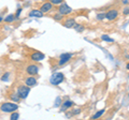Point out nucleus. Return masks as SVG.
Returning a JSON list of instances; mask_svg holds the SVG:
<instances>
[{
  "instance_id": "22",
  "label": "nucleus",
  "mask_w": 129,
  "mask_h": 120,
  "mask_svg": "<svg viewBox=\"0 0 129 120\" xmlns=\"http://www.w3.org/2000/svg\"><path fill=\"white\" fill-rule=\"evenodd\" d=\"M62 17H63V16H62V15L60 14V13H59V14H55V15H54V19H56V21H61Z\"/></svg>"
},
{
  "instance_id": "17",
  "label": "nucleus",
  "mask_w": 129,
  "mask_h": 120,
  "mask_svg": "<svg viewBox=\"0 0 129 120\" xmlns=\"http://www.w3.org/2000/svg\"><path fill=\"white\" fill-rule=\"evenodd\" d=\"M73 28H74L76 31H78V32H82V31L84 30V26L80 25V24H75V26H74Z\"/></svg>"
},
{
  "instance_id": "10",
  "label": "nucleus",
  "mask_w": 129,
  "mask_h": 120,
  "mask_svg": "<svg viewBox=\"0 0 129 120\" xmlns=\"http://www.w3.org/2000/svg\"><path fill=\"white\" fill-rule=\"evenodd\" d=\"M25 85H27L28 87H34L37 85V79L35 77H32V75H30L29 77H27L25 79Z\"/></svg>"
},
{
  "instance_id": "23",
  "label": "nucleus",
  "mask_w": 129,
  "mask_h": 120,
  "mask_svg": "<svg viewBox=\"0 0 129 120\" xmlns=\"http://www.w3.org/2000/svg\"><path fill=\"white\" fill-rule=\"evenodd\" d=\"M50 2H52L53 5H60V3H62L63 0H48Z\"/></svg>"
},
{
  "instance_id": "26",
  "label": "nucleus",
  "mask_w": 129,
  "mask_h": 120,
  "mask_svg": "<svg viewBox=\"0 0 129 120\" xmlns=\"http://www.w3.org/2000/svg\"><path fill=\"white\" fill-rule=\"evenodd\" d=\"M126 69H127V70H129V62H128L127 65H126Z\"/></svg>"
},
{
  "instance_id": "1",
  "label": "nucleus",
  "mask_w": 129,
  "mask_h": 120,
  "mask_svg": "<svg viewBox=\"0 0 129 120\" xmlns=\"http://www.w3.org/2000/svg\"><path fill=\"white\" fill-rule=\"evenodd\" d=\"M18 109V105L15 103H11V102H6L2 103L0 105V110L3 113H13Z\"/></svg>"
},
{
  "instance_id": "8",
  "label": "nucleus",
  "mask_w": 129,
  "mask_h": 120,
  "mask_svg": "<svg viewBox=\"0 0 129 120\" xmlns=\"http://www.w3.org/2000/svg\"><path fill=\"white\" fill-rule=\"evenodd\" d=\"M118 16V11L117 10H110L106 13V18L108 21H113Z\"/></svg>"
},
{
  "instance_id": "7",
  "label": "nucleus",
  "mask_w": 129,
  "mask_h": 120,
  "mask_svg": "<svg viewBox=\"0 0 129 120\" xmlns=\"http://www.w3.org/2000/svg\"><path fill=\"white\" fill-rule=\"evenodd\" d=\"M44 54L40 53V51H35V53H32L30 55V60H32V61H36V62H39L41 61V60L44 59Z\"/></svg>"
},
{
  "instance_id": "9",
  "label": "nucleus",
  "mask_w": 129,
  "mask_h": 120,
  "mask_svg": "<svg viewBox=\"0 0 129 120\" xmlns=\"http://www.w3.org/2000/svg\"><path fill=\"white\" fill-rule=\"evenodd\" d=\"M52 9H53V3L52 2H44L43 5L41 6V8H40V10H41L43 13H47V12H50Z\"/></svg>"
},
{
  "instance_id": "16",
  "label": "nucleus",
  "mask_w": 129,
  "mask_h": 120,
  "mask_svg": "<svg viewBox=\"0 0 129 120\" xmlns=\"http://www.w3.org/2000/svg\"><path fill=\"white\" fill-rule=\"evenodd\" d=\"M11 99L13 100L14 102H18L19 100H21V97L18 95V93L16 92V93H13V94H11Z\"/></svg>"
},
{
  "instance_id": "13",
  "label": "nucleus",
  "mask_w": 129,
  "mask_h": 120,
  "mask_svg": "<svg viewBox=\"0 0 129 120\" xmlns=\"http://www.w3.org/2000/svg\"><path fill=\"white\" fill-rule=\"evenodd\" d=\"M16 19H18L17 17H16L15 14H9L8 16L5 18V22L6 23H13L14 21H16Z\"/></svg>"
},
{
  "instance_id": "20",
  "label": "nucleus",
  "mask_w": 129,
  "mask_h": 120,
  "mask_svg": "<svg viewBox=\"0 0 129 120\" xmlns=\"http://www.w3.org/2000/svg\"><path fill=\"white\" fill-rule=\"evenodd\" d=\"M9 76H10V73L3 74V75H2V77H1V81H2V82H7L8 79H9Z\"/></svg>"
},
{
  "instance_id": "27",
  "label": "nucleus",
  "mask_w": 129,
  "mask_h": 120,
  "mask_svg": "<svg viewBox=\"0 0 129 120\" xmlns=\"http://www.w3.org/2000/svg\"><path fill=\"white\" fill-rule=\"evenodd\" d=\"M3 21V18H2V16H0V22H2Z\"/></svg>"
},
{
  "instance_id": "28",
  "label": "nucleus",
  "mask_w": 129,
  "mask_h": 120,
  "mask_svg": "<svg viewBox=\"0 0 129 120\" xmlns=\"http://www.w3.org/2000/svg\"><path fill=\"white\" fill-rule=\"evenodd\" d=\"M128 59H129V56H128Z\"/></svg>"
},
{
  "instance_id": "2",
  "label": "nucleus",
  "mask_w": 129,
  "mask_h": 120,
  "mask_svg": "<svg viewBox=\"0 0 129 120\" xmlns=\"http://www.w3.org/2000/svg\"><path fill=\"white\" fill-rule=\"evenodd\" d=\"M17 93L21 97V99H26L28 97V94L30 93V87L26 86H19L17 89Z\"/></svg>"
},
{
  "instance_id": "24",
  "label": "nucleus",
  "mask_w": 129,
  "mask_h": 120,
  "mask_svg": "<svg viewBox=\"0 0 129 120\" xmlns=\"http://www.w3.org/2000/svg\"><path fill=\"white\" fill-rule=\"evenodd\" d=\"M123 13H124V15H128V14H129V7L125 8L124 11H123Z\"/></svg>"
},
{
  "instance_id": "19",
  "label": "nucleus",
  "mask_w": 129,
  "mask_h": 120,
  "mask_svg": "<svg viewBox=\"0 0 129 120\" xmlns=\"http://www.w3.org/2000/svg\"><path fill=\"white\" fill-rule=\"evenodd\" d=\"M19 118V114L18 113H16V111H13L11 115V119L12 120H16V119H18Z\"/></svg>"
},
{
  "instance_id": "12",
  "label": "nucleus",
  "mask_w": 129,
  "mask_h": 120,
  "mask_svg": "<svg viewBox=\"0 0 129 120\" xmlns=\"http://www.w3.org/2000/svg\"><path fill=\"white\" fill-rule=\"evenodd\" d=\"M30 17H43V12L41 10H32L29 12Z\"/></svg>"
},
{
  "instance_id": "14",
  "label": "nucleus",
  "mask_w": 129,
  "mask_h": 120,
  "mask_svg": "<svg viewBox=\"0 0 129 120\" xmlns=\"http://www.w3.org/2000/svg\"><path fill=\"white\" fill-rule=\"evenodd\" d=\"M72 105H73V102L70 101V100H68V101H64L62 103V106H61V110H64L67 108H69V107H71Z\"/></svg>"
},
{
  "instance_id": "4",
  "label": "nucleus",
  "mask_w": 129,
  "mask_h": 120,
  "mask_svg": "<svg viewBox=\"0 0 129 120\" xmlns=\"http://www.w3.org/2000/svg\"><path fill=\"white\" fill-rule=\"evenodd\" d=\"M73 57V55L71 53H66V54H62L61 56L59 57V61H58V65L59 66H63L66 65L68 61H70V59Z\"/></svg>"
},
{
  "instance_id": "15",
  "label": "nucleus",
  "mask_w": 129,
  "mask_h": 120,
  "mask_svg": "<svg viewBox=\"0 0 129 120\" xmlns=\"http://www.w3.org/2000/svg\"><path fill=\"white\" fill-rule=\"evenodd\" d=\"M104 111H106V109H101L100 111H97V113L91 117V119H98V118H100L104 114Z\"/></svg>"
},
{
  "instance_id": "11",
  "label": "nucleus",
  "mask_w": 129,
  "mask_h": 120,
  "mask_svg": "<svg viewBox=\"0 0 129 120\" xmlns=\"http://www.w3.org/2000/svg\"><path fill=\"white\" fill-rule=\"evenodd\" d=\"M75 19L74 18H68V19H66V21L63 22V24L62 25L66 27V28H73L74 26H75Z\"/></svg>"
},
{
  "instance_id": "21",
  "label": "nucleus",
  "mask_w": 129,
  "mask_h": 120,
  "mask_svg": "<svg viewBox=\"0 0 129 120\" xmlns=\"http://www.w3.org/2000/svg\"><path fill=\"white\" fill-rule=\"evenodd\" d=\"M103 18H106V13H99V14H97V19H103Z\"/></svg>"
},
{
  "instance_id": "5",
  "label": "nucleus",
  "mask_w": 129,
  "mask_h": 120,
  "mask_svg": "<svg viewBox=\"0 0 129 120\" xmlns=\"http://www.w3.org/2000/svg\"><path fill=\"white\" fill-rule=\"evenodd\" d=\"M26 72L28 75H37L39 72V66L37 65H28L26 67Z\"/></svg>"
},
{
  "instance_id": "18",
  "label": "nucleus",
  "mask_w": 129,
  "mask_h": 120,
  "mask_svg": "<svg viewBox=\"0 0 129 120\" xmlns=\"http://www.w3.org/2000/svg\"><path fill=\"white\" fill-rule=\"evenodd\" d=\"M101 39L103 40V41L109 42V43H113V42H114V40H113V39H111L110 37H108V35H106V34H103L102 37H101Z\"/></svg>"
},
{
  "instance_id": "25",
  "label": "nucleus",
  "mask_w": 129,
  "mask_h": 120,
  "mask_svg": "<svg viewBox=\"0 0 129 120\" xmlns=\"http://www.w3.org/2000/svg\"><path fill=\"white\" fill-rule=\"evenodd\" d=\"M21 12H22V8H19V9L17 10V12H16V17H17V18H19V14H21Z\"/></svg>"
},
{
  "instance_id": "3",
  "label": "nucleus",
  "mask_w": 129,
  "mask_h": 120,
  "mask_svg": "<svg viewBox=\"0 0 129 120\" xmlns=\"http://www.w3.org/2000/svg\"><path fill=\"white\" fill-rule=\"evenodd\" d=\"M63 74L62 73H55L51 77V84L52 85H59L60 83L63 82Z\"/></svg>"
},
{
  "instance_id": "6",
  "label": "nucleus",
  "mask_w": 129,
  "mask_h": 120,
  "mask_svg": "<svg viewBox=\"0 0 129 120\" xmlns=\"http://www.w3.org/2000/svg\"><path fill=\"white\" fill-rule=\"evenodd\" d=\"M58 12L61 15H67V14H70L71 13L72 9L68 5H66V3H61V5L59 6V8H58Z\"/></svg>"
}]
</instances>
